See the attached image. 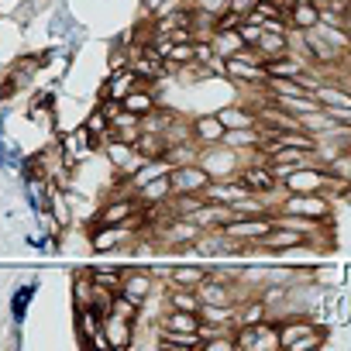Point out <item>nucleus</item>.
I'll return each instance as SVG.
<instances>
[{"mask_svg": "<svg viewBox=\"0 0 351 351\" xmlns=\"http://www.w3.org/2000/svg\"><path fill=\"white\" fill-rule=\"evenodd\" d=\"M228 83L252 86V90H262L269 83V69H265L258 49H245L241 56H231L228 59Z\"/></svg>", "mask_w": 351, "mask_h": 351, "instance_id": "obj_1", "label": "nucleus"}, {"mask_svg": "<svg viewBox=\"0 0 351 351\" xmlns=\"http://www.w3.org/2000/svg\"><path fill=\"white\" fill-rule=\"evenodd\" d=\"M276 210L300 214V217H310V221H337V214H334L337 207L324 193H286Z\"/></svg>", "mask_w": 351, "mask_h": 351, "instance_id": "obj_2", "label": "nucleus"}, {"mask_svg": "<svg viewBox=\"0 0 351 351\" xmlns=\"http://www.w3.org/2000/svg\"><path fill=\"white\" fill-rule=\"evenodd\" d=\"M100 155L107 158V165H110L114 176H134L141 169V162H145V155L138 152V145L121 141V138H107L104 148H100Z\"/></svg>", "mask_w": 351, "mask_h": 351, "instance_id": "obj_3", "label": "nucleus"}, {"mask_svg": "<svg viewBox=\"0 0 351 351\" xmlns=\"http://www.w3.org/2000/svg\"><path fill=\"white\" fill-rule=\"evenodd\" d=\"M200 165L214 176V180L238 176V169H241V152L228 148L224 141H221V145H204V148H200Z\"/></svg>", "mask_w": 351, "mask_h": 351, "instance_id": "obj_4", "label": "nucleus"}, {"mask_svg": "<svg viewBox=\"0 0 351 351\" xmlns=\"http://www.w3.org/2000/svg\"><path fill=\"white\" fill-rule=\"evenodd\" d=\"M169 180H172V190L176 193H204L214 176L200 162H186V165H172Z\"/></svg>", "mask_w": 351, "mask_h": 351, "instance_id": "obj_5", "label": "nucleus"}, {"mask_svg": "<svg viewBox=\"0 0 351 351\" xmlns=\"http://www.w3.org/2000/svg\"><path fill=\"white\" fill-rule=\"evenodd\" d=\"M324 183H327L324 165H300L282 180L286 193H324Z\"/></svg>", "mask_w": 351, "mask_h": 351, "instance_id": "obj_6", "label": "nucleus"}, {"mask_svg": "<svg viewBox=\"0 0 351 351\" xmlns=\"http://www.w3.org/2000/svg\"><path fill=\"white\" fill-rule=\"evenodd\" d=\"M117 293L128 296V300H134V303H141V310H145L148 296L155 293V272H152V269H128Z\"/></svg>", "mask_w": 351, "mask_h": 351, "instance_id": "obj_7", "label": "nucleus"}, {"mask_svg": "<svg viewBox=\"0 0 351 351\" xmlns=\"http://www.w3.org/2000/svg\"><path fill=\"white\" fill-rule=\"evenodd\" d=\"M252 190L238 180V176H224V180H210L207 183V190H204V200H210V204H228V207H234L241 197H248Z\"/></svg>", "mask_w": 351, "mask_h": 351, "instance_id": "obj_8", "label": "nucleus"}, {"mask_svg": "<svg viewBox=\"0 0 351 351\" xmlns=\"http://www.w3.org/2000/svg\"><path fill=\"white\" fill-rule=\"evenodd\" d=\"M272 228H276V217H231V221L224 224V231H228L231 238H238V241H258V238H265Z\"/></svg>", "mask_w": 351, "mask_h": 351, "instance_id": "obj_9", "label": "nucleus"}, {"mask_svg": "<svg viewBox=\"0 0 351 351\" xmlns=\"http://www.w3.org/2000/svg\"><path fill=\"white\" fill-rule=\"evenodd\" d=\"M134 330H138V324L128 320V317H117V313L104 317V334H107V341H110V351L131 348V344H134Z\"/></svg>", "mask_w": 351, "mask_h": 351, "instance_id": "obj_10", "label": "nucleus"}, {"mask_svg": "<svg viewBox=\"0 0 351 351\" xmlns=\"http://www.w3.org/2000/svg\"><path fill=\"white\" fill-rule=\"evenodd\" d=\"M155 348L158 351H190V348H204L200 330L186 334V330H165L155 324Z\"/></svg>", "mask_w": 351, "mask_h": 351, "instance_id": "obj_11", "label": "nucleus"}, {"mask_svg": "<svg viewBox=\"0 0 351 351\" xmlns=\"http://www.w3.org/2000/svg\"><path fill=\"white\" fill-rule=\"evenodd\" d=\"M190 124H193V138H197L200 148H204V145H221L224 134H228V124L221 121V114H200V117H193Z\"/></svg>", "mask_w": 351, "mask_h": 351, "instance_id": "obj_12", "label": "nucleus"}, {"mask_svg": "<svg viewBox=\"0 0 351 351\" xmlns=\"http://www.w3.org/2000/svg\"><path fill=\"white\" fill-rule=\"evenodd\" d=\"M286 21H289V32H313L320 25V4H317V0L289 4L286 8Z\"/></svg>", "mask_w": 351, "mask_h": 351, "instance_id": "obj_13", "label": "nucleus"}, {"mask_svg": "<svg viewBox=\"0 0 351 351\" xmlns=\"http://www.w3.org/2000/svg\"><path fill=\"white\" fill-rule=\"evenodd\" d=\"M221 121L228 124V131H234V128H255V124H262V114L252 107V104H224L221 110Z\"/></svg>", "mask_w": 351, "mask_h": 351, "instance_id": "obj_14", "label": "nucleus"}, {"mask_svg": "<svg viewBox=\"0 0 351 351\" xmlns=\"http://www.w3.org/2000/svg\"><path fill=\"white\" fill-rule=\"evenodd\" d=\"M231 217H238L234 207H228V204H210V200H204V207L193 214V221L200 224V231H221Z\"/></svg>", "mask_w": 351, "mask_h": 351, "instance_id": "obj_15", "label": "nucleus"}, {"mask_svg": "<svg viewBox=\"0 0 351 351\" xmlns=\"http://www.w3.org/2000/svg\"><path fill=\"white\" fill-rule=\"evenodd\" d=\"M155 324H158V327H165V330H186V334H193V330H200V313L165 306V313H158V320H155Z\"/></svg>", "mask_w": 351, "mask_h": 351, "instance_id": "obj_16", "label": "nucleus"}, {"mask_svg": "<svg viewBox=\"0 0 351 351\" xmlns=\"http://www.w3.org/2000/svg\"><path fill=\"white\" fill-rule=\"evenodd\" d=\"M207 272L210 269H204V265H186V262H176V265H169V286H186V289H197L204 279H207Z\"/></svg>", "mask_w": 351, "mask_h": 351, "instance_id": "obj_17", "label": "nucleus"}, {"mask_svg": "<svg viewBox=\"0 0 351 351\" xmlns=\"http://www.w3.org/2000/svg\"><path fill=\"white\" fill-rule=\"evenodd\" d=\"M73 313H76V337H80L83 348H90V337L104 327V317H100L93 306H76Z\"/></svg>", "mask_w": 351, "mask_h": 351, "instance_id": "obj_18", "label": "nucleus"}, {"mask_svg": "<svg viewBox=\"0 0 351 351\" xmlns=\"http://www.w3.org/2000/svg\"><path fill=\"white\" fill-rule=\"evenodd\" d=\"M121 104H124L131 114L145 117V114H152V110L158 107V97H155V90H152V86H145V83H141V86H134V90H131V93H128Z\"/></svg>", "mask_w": 351, "mask_h": 351, "instance_id": "obj_19", "label": "nucleus"}, {"mask_svg": "<svg viewBox=\"0 0 351 351\" xmlns=\"http://www.w3.org/2000/svg\"><path fill=\"white\" fill-rule=\"evenodd\" d=\"M172 197H176V190H172L169 176H158V180L138 186V200H141V204H169Z\"/></svg>", "mask_w": 351, "mask_h": 351, "instance_id": "obj_20", "label": "nucleus"}, {"mask_svg": "<svg viewBox=\"0 0 351 351\" xmlns=\"http://www.w3.org/2000/svg\"><path fill=\"white\" fill-rule=\"evenodd\" d=\"M255 49H258L262 62H269V59H276V56H286V52H293V49H289V32H265Z\"/></svg>", "mask_w": 351, "mask_h": 351, "instance_id": "obj_21", "label": "nucleus"}, {"mask_svg": "<svg viewBox=\"0 0 351 351\" xmlns=\"http://www.w3.org/2000/svg\"><path fill=\"white\" fill-rule=\"evenodd\" d=\"M83 128L90 131V138L97 141V148H104V141L110 138V117L104 114V107L97 104L90 114H86V121H83Z\"/></svg>", "mask_w": 351, "mask_h": 351, "instance_id": "obj_22", "label": "nucleus"}, {"mask_svg": "<svg viewBox=\"0 0 351 351\" xmlns=\"http://www.w3.org/2000/svg\"><path fill=\"white\" fill-rule=\"evenodd\" d=\"M214 49H217V56L231 59V56H241L248 45H245L241 32H238V28H231V32H214Z\"/></svg>", "mask_w": 351, "mask_h": 351, "instance_id": "obj_23", "label": "nucleus"}, {"mask_svg": "<svg viewBox=\"0 0 351 351\" xmlns=\"http://www.w3.org/2000/svg\"><path fill=\"white\" fill-rule=\"evenodd\" d=\"M93 272L90 269H83V272H76L73 276V310L76 306H93Z\"/></svg>", "mask_w": 351, "mask_h": 351, "instance_id": "obj_24", "label": "nucleus"}, {"mask_svg": "<svg viewBox=\"0 0 351 351\" xmlns=\"http://www.w3.org/2000/svg\"><path fill=\"white\" fill-rule=\"evenodd\" d=\"M169 165H186V162H200V145L197 141H180V145H169L162 155Z\"/></svg>", "mask_w": 351, "mask_h": 351, "instance_id": "obj_25", "label": "nucleus"}, {"mask_svg": "<svg viewBox=\"0 0 351 351\" xmlns=\"http://www.w3.org/2000/svg\"><path fill=\"white\" fill-rule=\"evenodd\" d=\"M134 145H138V152H141L145 158H162L165 148H169L165 134H158V131H145V128H141V134H138Z\"/></svg>", "mask_w": 351, "mask_h": 351, "instance_id": "obj_26", "label": "nucleus"}, {"mask_svg": "<svg viewBox=\"0 0 351 351\" xmlns=\"http://www.w3.org/2000/svg\"><path fill=\"white\" fill-rule=\"evenodd\" d=\"M90 272H93V282L110 286V289H121V282H124V272H128V269H90Z\"/></svg>", "mask_w": 351, "mask_h": 351, "instance_id": "obj_27", "label": "nucleus"}, {"mask_svg": "<svg viewBox=\"0 0 351 351\" xmlns=\"http://www.w3.org/2000/svg\"><path fill=\"white\" fill-rule=\"evenodd\" d=\"M238 32H241V38H245V45H248V49H255V45L262 42V35H265V28H262V25H255V21H241V28H238Z\"/></svg>", "mask_w": 351, "mask_h": 351, "instance_id": "obj_28", "label": "nucleus"}, {"mask_svg": "<svg viewBox=\"0 0 351 351\" xmlns=\"http://www.w3.org/2000/svg\"><path fill=\"white\" fill-rule=\"evenodd\" d=\"M241 21H245V14H238V11H224V14H217V32H231V28H241Z\"/></svg>", "mask_w": 351, "mask_h": 351, "instance_id": "obj_29", "label": "nucleus"}, {"mask_svg": "<svg viewBox=\"0 0 351 351\" xmlns=\"http://www.w3.org/2000/svg\"><path fill=\"white\" fill-rule=\"evenodd\" d=\"M255 4H258V0H231V11H238V14H252Z\"/></svg>", "mask_w": 351, "mask_h": 351, "instance_id": "obj_30", "label": "nucleus"}, {"mask_svg": "<svg viewBox=\"0 0 351 351\" xmlns=\"http://www.w3.org/2000/svg\"><path fill=\"white\" fill-rule=\"evenodd\" d=\"M289 4H306V0H289Z\"/></svg>", "mask_w": 351, "mask_h": 351, "instance_id": "obj_31", "label": "nucleus"}]
</instances>
